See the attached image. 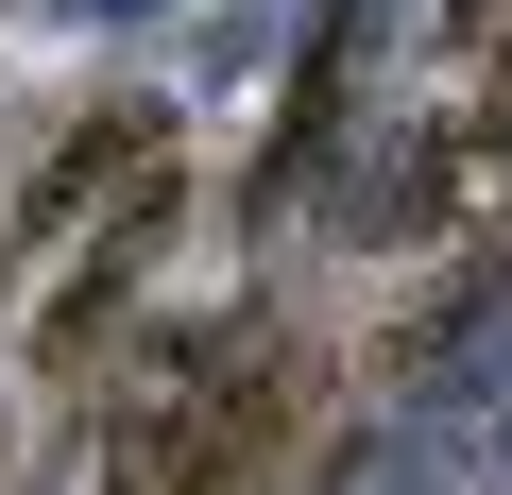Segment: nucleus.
<instances>
[{"label":"nucleus","mask_w":512,"mask_h":495,"mask_svg":"<svg viewBox=\"0 0 512 495\" xmlns=\"http://www.w3.org/2000/svg\"><path fill=\"white\" fill-rule=\"evenodd\" d=\"M342 86H359V18L308 52V86H291V120H274V154H256V205H291L308 171H325V137H342Z\"/></svg>","instance_id":"f257e3e1"},{"label":"nucleus","mask_w":512,"mask_h":495,"mask_svg":"<svg viewBox=\"0 0 512 495\" xmlns=\"http://www.w3.org/2000/svg\"><path fill=\"white\" fill-rule=\"evenodd\" d=\"M205 495H274V478H205Z\"/></svg>","instance_id":"f03ea898"},{"label":"nucleus","mask_w":512,"mask_h":495,"mask_svg":"<svg viewBox=\"0 0 512 495\" xmlns=\"http://www.w3.org/2000/svg\"><path fill=\"white\" fill-rule=\"evenodd\" d=\"M0 257H18V222H0Z\"/></svg>","instance_id":"7ed1b4c3"}]
</instances>
